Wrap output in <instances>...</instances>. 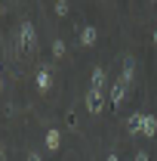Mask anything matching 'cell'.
<instances>
[{"instance_id": "cell-5", "label": "cell", "mask_w": 157, "mask_h": 161, "mask_svg": "<svg viewBox=\"0 0 157 161\" xmlns=\"http://www.w3.org/2000/svg\"><path fill=\"white\" fill-rule=\"evenodd\" d=\"M126 127H129V133H142V115H133L126 121Z\"/></svg>"}, {"instance_id": "cell-6", "label": "cell", "mask_w": 157, "mask_h": 161, "mask_svg": "<svg viewBox=\"0 0 157 161\" xmlns=\"http://www.w3.org/2000/svg\"><path fill=\"white\" fill-rule=\"evenodd\" d=\"M93 40H96V28H83V34H80V43H83V47H89Z\"/></svg>"}, {"instance_id": "cell-3", "label": "cell", "mask_w": 157, "mask_h": 161, "mask_svg": "<svg viewBox=\"0 0 157 161\" xmlns=\"http://www.w3.org/2000/svg\"><path fill=\"white\" fill-rule=\"evenodd\" d=\"M123 96H126V84L117 80V84H114V90H111V102H120Z\"/></svg>"}, {"instance_id": "cell-7", "label": "cell", "mask_w": 157, "mask_h": 161, "mask_svg": "<svg viewBox=\"0 0 157 161\" xmlns=\"http://www.w3.org/2000/svg\"><path fill=\"white\" fill-rule=\"evenodd\" d=\"M102 80H105V71H102V68H96V71H93V87H102Z\"/></svg>"}, {"instance_id": "cell-11", "label": "cell", "mask_w": 157, "mask_h": 161, "mask_svg": "<svg viewBox=\"0 0 157 161\" xmlns=\"http://www.w3.org/2000/svg\"><path fill=\"white\" fill-rule=\"evenodd\" d=\"M108 161H120V158H117V155H111V158H108Z\"/></svg>"}, {"instance_id": "cell-10", "label": "cell", "mask_w": 157, "mask_h": 161, "mask_svg": "<svg viewBox=\"0 0 157 161\" xmlns=\"http://www.w3.org/2000/svg\"><path fill=\"white\" fill-rule=\"evenodd\" d=\"M136 161H148V155H145V152H139V155H136Z\"/></svg>"}, {"instance_id": "cell-8", "label": "cell", "mask_w": 157, "mask_h": 161, "mask_svg": "<svg viewBox=\"0 0 157 161\" xmlns=\"http://www.w3.org/2000/svg\"><path fill=\"white\" fill-rule=\"evenodd\" d=\"M46 146H49V149H59V133H56V130H49V136H46Z\"/></svg>"}, {"instance_id": "cell-9", "label": "cell", "mask_w": 157, "mask_h": 161, "mask_svg": "<svg viewBox=\"0 0 157 161\" xmlns=\"http://www.w3.org/2000/svg\"><path fill=\"white\" fill-rule=\"evenodd\" d=\"M53 53H56V56H62V53H65V43H62V40H56V47H53Z\"/></svg>"}, {"instance_id": "cell-1", "label": "cell", "mask_w": 157, "mask_h": 161, "mask_svg": "<svg viewBox=\"0 0 157 161\" xmlns=\"http://www.w3.org/2000/svg\"><path fill=\"white\" fill-rule=\"evenodd\" d=\"M142 133L145 136H154L157 133V118L154 115H142Z\"/></svg>"}, {"instance_id": "cell-2", "label": "cell", "mask_w": 157, "mask_h": 161, "mask_svg": "<svg viewBox=\"0 0 157 161\" xmlns=\"http://www.w3.org/2000/svg\"><path fill=\"white\" fill-rule=\"evenodd\" d=\"M86 108H89V112H102V93H99L96 87H93L89 96H86Z\"/></svg>"}, {"instance_id": "cell-4", "label": "cell", "mask_w": 157, "mask_h": 161, "mask_svg": "<svg viewBox=\"0 0 157 161\" xmlns=\"http://www.w3.org/2000/svg\"><path fill=\"white\" fill-rule=\"evenodd\" d=\"M37 87H40V90H49V87H53V78H49V71H40V75H37Z\"/></svg>"}]
</instances>
